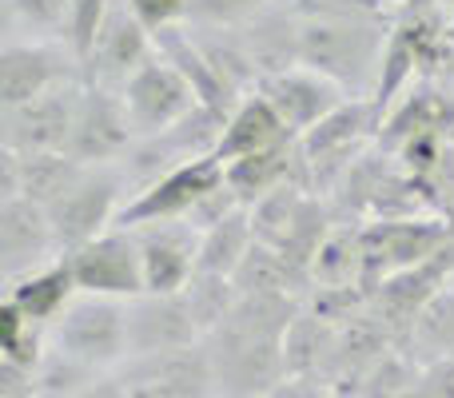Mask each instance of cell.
<instances>
[{
    "mask_svg": "<svg viewBox=\"0 0 454 398\" xmlns=\"http://www.w3.org/2000/svg\"><path fill=\"white\" fill-rule=\"evenodd\" d=\"M76 275L80 295H100V299H120V303H132V299L148 295V283H144V255H140V239L128 227H112L100 239L84 243L80 251L64 255Z\"/></svg>",
    "mask_w": 454,
    "mask_h": 398,
    "instance_id": "9",
    "label": "cell"
},
{
    "mask_svg": "<svg viewBox=\"0 0 454 398\" xmlns=\"http://www.w3.org/2000/svg\"><path fill=\"white\" fill-rule=\"evenodd\" d=\"M442 80H447V84H450V88H454V60H450V64H447V68H442Z\"/></svg>",
    "mask_w": 454,
    "mask_h": 398,
    "instance_id": "44",
    "label": "cell"
},
{
    "mask_svg": "<svg viewBox=\"0 0 454 398\" xmlns=\"http://www.w3.org/2000/svg\"><path fill=\"white\" fill-rule=\"evenodd\" d=\"M287 140H295V136L283 128V120L275 116V108L259 92H251V96H243L239 108L227 116L215 160H220V164H235V160L259 156V152L279 148V144H287Z\"/></svg>",
    "mask_w": 454,
    "mask_h": 398,
    "instance_id": "25",
    "label": "cell"
},
{
    "mask_svg": "<svg viewBox=\"0 0 454 398\" xmlns=\"http://www.w3.org/2000/svg\"><path fill=\"white\" fill-rule=\"evenodd\" d=\"M80 92H84V80L60 84L28 104H16V108H0V148L16 152V156L68 152L72 132H76Z\"/></svg>",
    "mask_w": 454,
    "mask_h": 398,
    "instance_id": "7",
    "label": "cell"
},
{
    "mask_svg": "<svg viewBox=\"0 0 454 398\" xmlns=\"http://www.w3.org/2000/svg\"><path fill=\"white\" fill-rule=\"evenodd\" d=\"M156 56V36L136 20L128 0H116L104 20L100 36H96L92 52L84 56V84L108 88V92H124L128 80Z\"/></svg>",
    "mask_w": 454,
    "mask_h": 398,
    "instance_id": "11",
    "label": "cell"
},
{
    "mask_svg": "<svg viewBox=\"0 0 454 398\" xmlns=\"http://www.w3.org/2000/svg\"><path fill=\"white\" fill-rule=\"evenodd\" d=\"M363 275V223H335L311 263V291H367Z\"/></svg>",
    "mask_w": 454,
    "mask_h": 398,
    "instance_id": "27",
    "label": "cell"
},
{
    "mask_svg": "<svg viewBox=\"0 0 454 398\" xmlns=\"http://www.w3.org/2000/svg\"><path fill=\"white\" fill-rule=\"evenodd\" d=\"M295 295H239L235 311L204 339L215 398H263L287 378L283 339L303 315Z\"/></svg>",
    "mask_w": 454,
    "mask_h": 398,
    "instance_id": "1",
    "label": "cell"
},
{
    "mask_svg": "<svg viewBox=\"0 0 454 398\" xmlns=\"http://www.w3.org/2000/svg\"><path fill=\"white\" fill-rule=\"evenodd\" d=\"M76 398H128V391H124V383H120V375H104V378H96L92 386H84Z\"/></svg>",
    "mask_w": 454,
    "mask_h": 398,
    "instance_id": "41",
    "label": "cell"
},
{
    "mask_svg": "<svg viewBox=\"0 0 454 398\" xmlns=\"http://www.w3.org/2000/svg\"><path fill=\"white\" fill-rule=\"evenodd\" d=\"M439 219H442V223H447V251H450V255H454V196H450L447 203H442Z\"/></svg>",
    "mask_w": 454,
    "mask_h": 398,
    "instance_id": "42",
    "label": "cell"
},
{
    "mask_svg": "<svg viewBox=\"0 0 454 398\" xmlns=\"http://www.w3.org/2000/svg\"><path fill=\"white\" fill-rule=\"evenodd\" d=\"M116 0H72V20H68V48L76 52V60L84 64V56L92 52L96 36H100L104 20H108Z\"/></svg>",
    "mask_w": 454,
    "mask_h": 398,
    "instance_id": "37",
    "label": "cell"
},
{
    "mask_svg": "<svg viewBox=\"0 0 454 398\" xmlns=\"http://www.w3.org/2000/svg\"><path fill=\"white\" fill-rule=\"evenodd\" d=\"M128 8H132L136 20H140L152 36H160V32H168V28L188 24L192 0H128Z\"/></svg>",
    "mask_w": 454,
    "mask_h": 398,
    "instance_id": "38",
    "label": "cell"
},
{
    "mask_svg": "<svg viewBox=\"0 0 454 398\" xmlns=\"http://www.w3.org/2000/svg\"><path fill=\"white\" fill-rule=\"evenodd\" d=\"M447 251V223L439 215H419V219H375L363 223V287L367 295L379 283L395 279V275L423 267Z\"/></svg>",
    "mask_w": 454,
    "mask_h": 398,
    "instance_id": "6",
    "label": "cell"
},
{
    "mask_svg": "<svg viewBox=\"0 0 454 398\" xmlns=\"http://www.w3.org/2000/svg\"><path fill=\"white\" fill-rule=\"evenodd\" d=\"M299 64L319 72L347 100H375L391 12H299Z\"/></svg>",
    "mask_w": 454,
    "mask_h": 398,
    "instance_id": "2",
    "label": "cell"
},
{
    "mask_svg": "<svg viewBox=\"0 0 454 398\" xmlns=\"http://www.w3.org/2000/svg\"><path fill=\"white\" fill-rule=\"evenodd\" d=\"M255 247V227H251V211L239 207L227 215L223 223L200 231V271L196 275H220V279H235L239 263L247 251Z\"/></svg>",
    "mask_w": 454,
    "mask_h": 398,
    "instance_id": "30",
    "label": "cell"
},
{
    "mask_svg": "<svg viewBox=\"0 0 454 398\" xmlns=\"http://www.w3.org/2000/svg\"><path fill=\"white\" fill-rule=\"evenodd\" d=\"M156 52L164 56V60L172 64L184 80H188L192 92H196V100L204 104V108L220 112V116H231V112L239 108V96H235L231 88L220 80V72L207 64V56L200 52V44H196V36H192L188 24L160 32V36H156Z\"/></svg>",
    "mask_w": 454,
    "mask_h": 398,
    "instance_id": "24",
    "label": "cell"
},
{
    "mask_svg": "<svg viewBox=\"0 0 454 398\" xmlns=\"http://www.w3.org/2000/svg\"><path fill=\"white\" fill-rule=\"evenodd\" d=\"M56 259L64 255L52 223H48V211L20 196L0 199V279H4V287L56 263Z\"/></svg>",
    "mask_w": 454,
    "mask_h": 398,
    "instance_id": "15",
    "label": "cell"
},
{
    "mask_svg": "<svg viewBox=\"0 0 454 398\" xmlns=\"http://www.w3.org/2000/svg\"><path fill=\"white\" fill-rule=\"evenodd\" d=\"M223 180L243 207H255L263 196H271V191H279V188H291V183L307 188V168H303L299 140H287V144H279V148L259 152V156L223 164Z\"/></svg>",
    "mask_w": 454,
    "mask_h": 398,
    "instance_id": "23",
    "label": "cell"
},
{
    "mask_svg": "<svg viewBox=\"0 0 454 398\" xmlns=\"http://www.w3.org/2000/svg\"><path fill=\"white\" fill-rule=\"evenodd\" d=\"M128 398H215L207 347H184V351L144 355L128 359L116 371Z\"/></svg>",
    "mask_w": 454,
    "mask_h": 398,
    "instance_id": "14",
    "label": "cell"
},
{
    "mask_svg": "<svg viewBox=\"0 0 454 398\" xmlns=\"http://www.w3.org/2000/svg\"><path fill=\"white\" fill-rule=\"evenodd\" d=\"M0 398H40V391H36V383H32V375L0 363Z\"/></svg>",
    "mask_w": 454,
    "mask_h": 398,
    "instance_id": "40",
    "label": "cell"
},
{
    "mask_svg": "<svg viewBox=\"0 0 454 398\" xmlns=\"http://www.w3.org/2000/svg\"><path fill=\"white\" fill-rule=\"evenodd\" d=\"M447 40H450V60H454V0H450V32H447Z\"/></svg>",
    "mask_w": 454,
    "mask_h": 398,
    "instance_id": "43",
    "label": "cell"
},
{
    "mask_svg": "<svg viewBox=\"0 0 454 398\" xmlns=\"http://www.w3.org/2000/svg\"><path fill=\"white\" fill-rule=\"evenodd\" d=\"M72 0H0L4 40H60L68 44Z\"/></svg>",
    "mask_w": 454,
    "mask_h": 398,
    "instance_id": "31",
    "label": "cell"
},
{
    "mask_svg": "<svg viewBox=\"0 0 454 398\" xmlns=\"http://www.w3.org/2000/svg\"><path fill=\"white\" fill-rule=\"evenodd\" d=\"M450 275H454V255L442 251L439 259H431V263H423V267H411V271L379 283V287L367 295V307L375 311V319L391 331L395 347L407 343V335H411V327H415V319L423 315V307L431 303L439 291L450 287Z\"/></svg>",
    "mask_w": 454,
    "mask_h": 398,
    "instance_id": "16",
    "label": "cell"
},
{
    "mask_svg": "<svg viewBox=\"0 0 454 398\" xmlns=\"http://www.w3.org/2000/svg\"><path fill=\"white\" fill-rule=\"evenodd\" d=\"M235 287H239V295H311V279L287 255H279L275 247H263V243H255L247 251V259L239 263Z\"/></svg>",
    "mask_w": 454,
    "mask_h": 398,
    "instance_id": "29",
    "label": "cell"
},
{
    "mask_svg": "<svg viewBox=\"0 0 454 398\" xmlns=\"http://www.w3.org/2000/svg\"><path fill=\"white\" fill-rule=\"evenodd\" d=\"M148 295H184L200 271V231L184 219L136 227Z\"/></svg>",
    "mask_w": 454,
    "mask_h": 398,
    "instance_id": "17",
    "label": "cell"
},
{
    "mask_svg": "<svg viewBox=\"0 0 454 398\" xmlns=\"http://www.w3.org/2000/svg\"><path fill=\"white\" fill-rule=\"evenodd\" d=\"M48 351L96 371V375H116L132 359L128 343V303L100 295H76L68 311L48 327Z\"/></svg>",
    "mask_w": 454,
    "mask_h": 398,
    "instance_id": "3",
    "label": "cell"
},
{
    "mask_svg": "<svg viewBox=\"0 0 454 398\" xmlns=\"http://www.w3.org/2000/svg\"><path fill=\"white\" fill-rule=\"evenodd\" d=\"M136 140H140V136H136V124H132V116H128L124 96L108 92V88L84 84L68 156L80 160V164H88V168L124 164L128 152L136 148Z\"/></svg>",
    "mask_w": 454,
    "mask_h": 398,
    "instance_id": "10",
    "label": "cell"
},
{
    "mask_svg": "<svg viewBox=\"0 0 454 398\" xmlns=\"http://www.w3.org/2000/svg\"><path fill=\"white\" fill-rule=\"evenodd\" d=\"M263 398H339V394L331 391L323 378H295V375H287L271 394H263Z\"/></svg>",
    "mask_w": 454,
    "mask_h": 398,
    "instance_id": "39",
    "label": "cell"
},
{
    "mask_svg": "<svg viewBox=\"0 0 454 398\" xmlns=\"http://www.w3.org/2000/svg\"><path fill=\"white\" fill-rule=\"evenodd\" d=\"M76 295H80V287H76V275H72L68 259H56V263L40 267V271L24 275V279L4 287L8 303L28 315L32 323H40V327H52Z\"/></svg>",
    "mask_w": 454,
    "mask_h": 398,
    "instance_id": "26",
    "label": "cell"
},
{
    "mask_svg": "<svg viewBox=\"0 0 454 398\" xmlns=\"http://www.w3.org/2000/svg\"><path fill=\"white\" fill-rule=\"evenodd\" d=\"M128 343L132 359H144V355L200 347L204 331L184 295H140L128 303Z\"/></svg>",
    "mask_w": 454,
    "mask_h": 398,
    "instance_id": "18",
    "label": "cell"
},
{
    "mask_svg": "<svg viewBox=\"0 0 454 398\" xmlns=\"http://www.w3.org/2000/svg\"><path fill=\"white\" fill-rule=\"evenodd\" d=\"M271 4L275 0H192L188 24L192 28H243Z\"/></svg>",
    "mask_w": 454,
    "mask_h": 398,
    "instance_id": "36",
    "label": "cell"
},
{
    "mask_svg": "<svg viewBox=\"0 0 454 398\" xmlns=\"http://www.w3.org/2000/svg\"><path fill=\"white\" fill-rule=\"evenodd\" d=\"M335 339H339V327H331L327 319H319V315H311L303 307V315L291 323L287 339H283L287 375L323 378V383H327V367H331V359H335Z\"/></svg>",
    "mask_w": 454,
    "mask_h": 398,
    "instance_id": "28",
    "label": "cell"
},
{
    "mask_svg": "<svg viewBox=\"0 0 454 398\" xmlns=\"http://www.w3.org/2000/svg\"><path fill=\"white\" fill-rule=\"evenodd\" d=\"M255 92L271 104L275 116L283 120V128H287L295 140L311 132L315 124H323L339 104H347V96L339 92L331 80H323L319 72L303 68V64L291 68V72H279V76H271V80H263Z\"/></svg>",
    "mask_w": 454,
    "mask_h": 398,
    "instance_id": "19",
    "label": "cell"
},
{
    "mask_svg": "<svg viewBox=\"0 0 454 398\" xmlns=\"http://www.w3.org/2000/svg\"><path fill=\"white\" fill-rule=\"evenodd\" d=\"M124 104H128V116L136 124V136H160L168 128H176L180 120H188L192 112L200 108L196 92L192 84L164 60V56H152L132 80H128L124 92Z\"/></svg>",
    "mask_w": 454,
    "mask_h": 398,
    "instance_id": "12",
    "label": "cell"
},
{
    "mask_svg": "<svg viewBox=\"0 0 454 398\" xmlns=\"http://www.w3.org/2000/svg\"><path fill=\"white\" fill-rule=\"evenodd\" d=\"M0 351H4L0 363L32 375L48 355V327L32 323L28 315L16 311L8 299H0Z\"/></svg>",
    "mask_w": 454,
    "mask_h": 398,
    "instance_id": "33",
    "label": "cell"
},
{
    "mask_svg": "<svg viewBox=\"0 0 454 398\" xmlns=\"http://www.w3.org/2000/svg\"><path fill=\"white\" fill-rule=\"evenodd\" d=\"M307 199H311V191L299 188V183H291V188L271 191V196H263L255 207H247L251 211V227H255V243L279 251L283 243L291 239V231H295Z\"/></svg>",
    "mask_w": 454,
    "mask_h": 398,
    "instance_id": "34",
    "label": "cell"
},
{
    "mask_svg": "<svg viewBox=\"0 0 454 398\" xmlns=\"http://www.w3.org/2000/svg\"><path fill=\"white\" fill-rule=\"evenodd\" d=\"M423 132H454V88L442 76H427L411 84L387 108L383 128H379V148L395 152Z\"/></svg>",
    "mask_w": 454,
    "mask_h": 398,
    "instance_id": "20",
    "label": "cell"
},
{
    "mask_svg": "<svg viewBox=\"0 0 454 398\" xmlns=\"http://www.w3.org/2000/svg\"><path fill=\"white\" fill-rule=\"evenodd\" d=\"M128 199H132V191H128L120 164H104V168L84 164V172L72 180V188L52 207H44L48 223L56 231V243H60V255H72L84 243L112 231L120 211L128 207Z\"/></svg>",
    "mask_w": 454,
    "mask_h": 398,
    "instance_id": "5",
    "label": "cell"
},
{
    "mask_svg": "<svg viewBox=\"0 0 454 398\" xmlns=\"http://www.w3.org/2000/svg\"><path fill=\"white\" fill-rule=\"evenodd\" d=\"M287 4H299V0H287Z\"/></svg>",
    "mask_w": 454,
    "mask_h": 398,
    "instance_id": "46",
    "label": "cell"
},
{
    "mask_svg": "<svg viewBox=\"0 0 454 398\" xmlns=\"http://www.w3.org/2000/svg\"><path fill=\"white\" fill-rule=\"evenodd\" d=\"M184 299H188L192 315H196L200 331H204V339H207L227 315L235 311L239 287H235V279H220V275H196V279L188 283V291H184Z\"/></svg>",
    "mask_w": 454,
    "mask_h": 398,
    "instance_id": "35",
    "label": "cell"
},
{
    "mask_svg": "<svg viewBox=\"0 0 454 398\" xmlns=\"http://www.w3.org/2000/svg\"><path fill=\"white\" fill-rule=\"evenodd\" d=\"M299 28H303V20H299L295 4H287V0H275L271 8H263L255 20H247L239 28L259 84L279 76V72L299 68Z\"/></svg>",
    "mask_w": 454,
    "mask_h": 398,
    "instance_id": "22",
    "label": "cell"
},
{
    "mask_svg": "<svg viewBox=\"0 0 454 398\" xmlns=\"http://www.w3.org/2000/svg\"><path fill=\"white\" fill-rule=\"evenodd\" d=\"M450 287H454V275H450Z\"/></svg>",
    "mask_w": 454,
    "mask_h": 398,
    "instance_id": "47",
    "label": "cell"
},
{
    "mask_svg": "<svg viewBox=\"0 0 454 398\" xmlns=\"http://www.w3.org/2000/svg\"><path fill=\"white\" fill-rule=\"evenodd\" d=\"M84 80V64L60 40H0V108H16Z\"/></svg>",
    "mask_w": 454,
    "mask_h": 398,
    "instance_id": "8",
    "label": "cell"
},
{
    "mask_svg": "<svg viewBox=\"0 0 454 398\" xmlns=\"http://www.w3.org/2000/svg\"><path fill=\"white\" fill-rule=\"evenodd\" d=\"M84 172L80 160L68 152H48V156H16L0 148V199H28L36 207H52L72 180Z\"/></svg>",
    "mask_w": 454,
    "mask_h": 398,
    "instance_id": "21",
    "label": "cell"
},
{
    "mask_svg": "<svg viewBox=\"0 0 454 398\" xmlns=\"http://www.w3.org/2000/svg\"><path fill=\"white\" fill-rule=\"evenodd\" d=\"M415 367H431V363L454 355V287L439 291L431 303L423 307V315L415 319L407 343L399 347Z\"/></svg>",
    "mask_w": 454,
    "mask_h": 398,
    "instance_id": "32",
    "label": "cell"
},
{
    "mask_svg": "<svg viewBox=\"0 0 454 398\" xmlns=\"http://www.w3.org/2000/svg\"><path fill=\"white\" fill-rule=\"evenodd\" d=\"M215 188H223V164L215 156L196 160V164H188V168H180V172L164 176L160 183H152V188L140 191L136 199H128L116 227L136 231V227H144V223H168V219H184V223H188L192 211L212 196Z\"/></svg>",
    "mask_w": 454,
    "mask_h": 398,
    "instance_id": "13",
    "label": "cell"
},
{
    "mask_svg": "<svg viewBox=\"0 0 454 398\" xmlns=\"http://www.w3.org/2000/svg\"><path fill=\"white\" fill-rule=\"evenodd\" d=\"M391 4H395V0H387V8H391Z\"/></svg>",
    "mask_w": 454,
    "mask_h": 398,
    "instance_id": "45",
    "label": "cell"
},
{
    "mask_svg": "<svg viewBox=\"0 0 454 398\" xmlns=\"http://www.w3.org/2000/svg\"><path fill=\"white\" fill-rule=\"evenodd\" d=\"M379 128H383V108L375 100H347L323 124H315L307 136H299L307 191L327 199L339 188V180L351 172L355 160L379 144Z\"/></svg>",
    "mask_w": 454,
    "mask_h": 398,
    "instance_id": "4",
    "label": "cell"
}]
</instances>
